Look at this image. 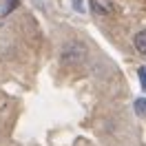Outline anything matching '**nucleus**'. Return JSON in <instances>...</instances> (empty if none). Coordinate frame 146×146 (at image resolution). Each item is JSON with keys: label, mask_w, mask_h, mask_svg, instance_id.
<instances>
[{"label": "nucleus", "mask_w": 146, "mask_h": 146, "mask_svg": "<svg viewBox=\"0 0 146 146\" xmlns=\"http://www.w3.org/2000/svg\"><path fill=\"white\" fill-rule=\"evenodd\" d=\"M139 84L146 89V69H139Z\"/></svg>", "instance_id": "obj_5"}, {"label": "nucleus", "mask_w": 146, "mask_h": 146, "mask_svg": "<svg viewBox=\"0 0 146 146\" xmlns=\"http://www.w3.org/2000/svg\"><path fill=\"white\" fill-rule=\"evenodd\" d=\"M91 9L98 16H109L113 13V0H91Z\"/></svg>", "instance_id": "obj_2"}, {"label": "nucleus", "mask_w": 146, "mask_h": 146, "mask_svg": "<svg viewBox=\"0 0 146 146\" xmlns=\"http://www.w3.org/2000/svg\"><path fill=\"white\" fill-rule=\"evenodd\" d=\"M133 42H135V49H137V51H139L142 55H146V29H144V31H139V33H137Z\"/></svg>", "instance_id": "obj_3"}, {"label": "nucleus", "mask_w": 146, "mask_h": 146, "mask_svg": "<svg viewBox=\"0 0 146 146\" xmlns=\"http://www.w3.org/2000/svg\"><path fill=\"white\" fill-rule=\"evenodd\" d=\"M84 58H86V46L82 42H78V40H71V42H66L62 49V62L64 64H73V66H78V64L84 62Z\"/></svg>", "instance_id": "obj_1"}, {"label": "nucleus", "mask_w": 146, "mask_h": 146, "mask_svg": "<svg viewBox=\"0 0 146 146\" xmlns=\"http://www.w3.org/2000/svg\"><path fill=\"white\" fill-rule=\"evenodd\" d=\"M135 111H137V115H144V113H146V100H144V98L135 100Z\"/></svg>", "instance_id": "obj_4"}]
</instances>
